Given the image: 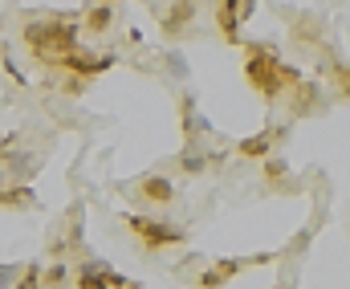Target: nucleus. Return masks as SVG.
<instances>
[{"label":"nucleus","instance_id":"obj_1","mask_svg":"<svg viewBox=\"0 0 350 289\" xmlns=\"http://www.w3.org/2000/svg\"><path fill=\"white\" fill-rule=\"evenodd\" d=\"M151 195H159V199H167V195H172V188H167V184H151Z\"/></svg>","mask_w":350,"mask_h":289}]
</instances>
